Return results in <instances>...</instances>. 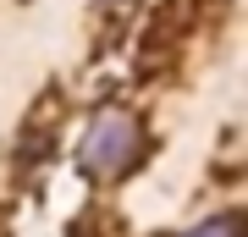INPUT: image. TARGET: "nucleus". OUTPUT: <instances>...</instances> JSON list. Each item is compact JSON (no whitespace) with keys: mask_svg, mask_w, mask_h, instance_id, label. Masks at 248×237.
<instances>
[{"mask_svg":"<svg viewBox=\"0 0 248 237\" xmlns=\"http://www.w3.org/2000/svg\"><path fill=\"white\" fill-rule=\"evenodd\" d=\"M138 155H143V127H138L127 111H105V116L89 127V138H83V166H89L94 176H122V171H133Z\"/></svg>","mask_w":248,"mask_h":237,"instance_id":"obj_1","label":"nucleus"},{"mask_svg":"<svg viewBox=\"0 0 248 237\" xmlns=\"http://www.w3.org/2000/svg\"><path fill=\"white\" fill-rule=\"evenodd\" d=\"M182 237H237V221H232V215H221V221H204V226L182 232Z\"/></svg>","mask_w":248,"mask_h":237,"instance_id":"obj_2","label":"nucleus"}]
</instances>
